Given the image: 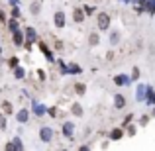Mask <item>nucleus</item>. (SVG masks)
I'll return each instance as SVG.
<instances>
[{"instance_id": "4be33fe9", "label": "nucleus", "mask_w": 155, "mask_h": 151, "mask_svg": "<svg viewBox=\"0 0 155 151\" xmlns=\"http://www.w3.org/2000/svg\"><path fill=\"white\" fill-rule=\"evenodd\" d=\"M88 43H91L92 47H96V45L100 43V38H98L96 34H91V38H88Z\"/></svg>"}, {"instance_id": "ddd939ff", "label": "nucleus", "mask_w": 155, "mask_h": 151, "mask_svg": "<svg viewBox=\"0 0 155 151\" xmlns=\"http://www.w3.org/2000/svg\"><path fill=\"white\" fill-rule=\"evenodd\" d=\"M126 106V98L122 94H114V108L116 110H122Z\"/></svg>"}, {"instance_id": "5701e85b", "label": "nucleus", "mask_w": 155, "mask_h": 151, "mask_svg": "<svg viewBox=\"0 0 155 151\" xmlns=\"http://www.w3.org/2000/svg\"><path fill=\"white\" fill-rule=\"evenodd\" d=\"M118 41H120V34H118V31H112V34H110V45H116Z\"/></svg>"}, {"instance_id": "2eb2a0df", "label": "nucleus", "mask_w": 155, "mask_h": 151, "mask_svg": "<svg viewBox=\"0 0 155 151\" xmlns=\"http://www.w3.org/2000/svg\"><path fill=\"white\" fill-rule=\"evenodd\" d=\"M30 10H31V14H34V16H38L39 10H41V0H35V2H31Z\"/></svg>"}, {"instance_id": "6e6552de", "label": "nucleus", "mask_w": 155, "mask_h": 151, "mask_svg": "<svg viewBox=\"0 0 155 151\" xmlns=\"http://www.w3.org/2000/svg\"><path fill=\"white\" fill-rule=\"evenodd\" d=\"M61 132H63L65 137H69V140H73V132H75V124L73 122H65L63 128H61Z\"/></svg>"}, {"instance_id": "0eeeda50", "label": "nucleus", "mask_w": 155, "mask_h": 151, "mask_svg": "<svg viewBox=\"0 0 155 151\" xmlns=\"http://www.w3.org/2000/svg\"><path fill=\"white\" fill-rule=\"evenodd\" d=\"M16 120H18L20 124H26V122L30 120V110L28 108H20L18 112H16Z\"/></svg>"}, {"instance_id": "c85d7f7f", "label": "nucleus", "mask_w": 155, "mask_h": 151, "mask_svg": "<svg viewBox=\"0 0 155 151\" xmlns=\"http://www.w3.org/2000/svg\"><path fill=\"white\" fill-rule=\"evenodd\" d=\"M12 143H14V147H16V149H24V143L18 140V137H14V140H12Z\"/></svg>"}, {"instance_id": "412c9836", "label": "nucleus", "mask_w": 155, "mask_h": 151, "mask_svg": "<svg viewBox=\"0 0 155 151\" xmlns=\"http://www.w3.org/2000/svg\"><path fill=\"white\" fill-rule=\"evenodd\" d=\"M14 77H16V79H24V77H26L24 67H16V69H14Z\"/></svg>"}, {"instance_id": "4468645a", "label": "nucleus", "mask_w": 155, "mask_h": 151, "mask_svg": "<svg viewBox=\"0 0 155 151\" xmlns=\"http://www.w3.org/2000/svg\"><path fill=\"white\" fill-rule=\"evenodd\" d=\"M2 112L6 114V116H10V114H14V106H12V102L10 100H2Z\"/></svg>"}, {"instance_id": "58836bf2", "label": "nucleus", "mask_w": 155, "mask_h": 151, "mask_svg": "<svg viewBox=\"0 0 155 151\" xmlns=\"http://www.w3.org/2000/svg\"><path fill=\"white\" fill-rule=\"evenodd\" d=\"M122 2H128V4H130V0H122Z\"/></svg>"}, {"instance_id": "72a5a7b5", "label": "nucleus", "mask_w": 155, "mask_h": 151, "mask_svg": "<svg viewBox=\"0 0 155 151\" xmlns=\"http://www.w3.org/2000/svg\"><path fill=\"white\" fill-rule=\"evenodd\" d=\"M0 22L6 24V12H4V10H0Z\"/></svg>"}, {"instance_id": "7ed1b4c3", "label": "nucleus", "mask_w": 155, "mask_h": 151, "mask_svg": "<svg viewBox=\"0 0 155 151\" xmlns=\"http://www.w3.org/2000/svg\"><path fill=\"white\" fill-rule=\"evenodd\" d=\"M39 141H43V143H51L53 141V130L49 126H43L39 130Z\"/></svg>"}, {"instance_id": "c756f323", "label": "nucleus", "mask_w": 155, "mask_h": 151, "mask_svg": "<svg viewBox=\"0 0 155 151\" xmlns=\"http://www.w3.org/2000/svg\"><path fill=\"white\" fill-rule=\"evenodd\" d=\"M47 114H49V116H53V118H55V116H59V112H57V108H55V106L47 108Z\"/></svg>"}, {"instance_id": "20e7f679", "label": "nucleus", "mask_w": 155, "mask_h": 151, "mask_svg": "<svg viewBox=\"0 0 155 151\" xmlns=\"http://www.w3.org/2000/svg\"><path fill=\"white\" fill-rule=\"evenodd\" d=\"M53 24H55V28H59V30H63L65 24H67V18H65V14L61 10H57L55 14H53Z\"/></svg>"}, {"instance_id": "c9c22d12", "label": "nucleus", "mask_w": 155, "mask_h": 151, "mask_svg": "<svg viewBox=\"0 0 155 151\" xmlns=\"http://www.w3.org/2000/svg\"><path fill=\"white\" fill-rule=\"evenodd\" d=\"M84 12H87V14H92V12H94V8H92V6H84Z\"/></svg>"}, {"instance_id": "2f4dec72", "label": "nucleus", "mask_w": 155, "mask_h": 151, "mask_svg": "<svg viewBox=\"0 0 155 151\" xmlns=\"http://www.w3.org/2000/svg\"><path fill=\"white\" fill-rule=\"evenodd\" d=\"M147 122H149V116H147V114H143V116L140 118V124H141V126H145Z\"/></svg>"}, {"instance_id": "dca6fc26", "label": "nucleus", "mask_w": 155, "mask_h": 151, "mask_svg": "<svg viewBox=\"0 0 155 151\" xmlns=\"http://www.w3.org/2000/svg\"><path fill=\"white\" fill-rule=\"evenodd\" d=\"M8 30L10 31H16V30H20V24H18V18H12V20H8Z\"/></svg>"}, {"instance_id": "a211bd4d", "label": "nucleus", "mask_w": 155, "mask_h": 151, "mask_svg": "<svg viewBox=\"0 0 155 151\" xmlns=\"http://www.w3.org/2000/svg\"><path fill=\"white\" fill-rule=\"evenodd\" d=\"M145 12H149V14H155V0H147V4H145Z\"/></svg>"}, {"instance_id": "9b49d317", "label": "nucleus", "mask_w": 155, "mask_h": 151, "mask_svg": "<svg viewBox=\"0 0 155 151\" xmlns=\"http://www.w3.org/2000/svg\"><path fill=\"white\" fill-rule=\"evenodd\" d=\"M84 16H87V12H84V8H75V12H73V20H75L77 24H81L84 20Z\"/></svg>"}, {"instance_id": "aec40b11", "label": "nucleus", "mask_w": 155, "mask_h": 151, "mask_svg": "<svg viewBox=\"0 0 155 151\" xmlns=\"http://www.w3.org/2000/svg\"><path fill=\"white\" fill-rule=\"evenodd\" d=\"M71 112L75 114V116H83V106H81V104H73L71 106Z\"/></svg>"}, {"instance_id": "393cba45", "label": "nucleus", "mask_w": 155, "mask_h": 151, "mask_svg": "<svg viewBox=\"0 0 155 151\" xmlns=\"http://www.w3.org/2000/svg\"><path fill=\"white\" fill-rule=\"evenodd\" d=\"M8 128V122H6V114H4V112H0V130H2V132H4V130H6Z\"/></svg>"}, {"instance_id": "f03ea898", "label": "nucleus", "mask_w": 155, "mask_h": 151, "mask_svg": "<svg viewBox=\"0 0 155 151\" xmlns=\"http://www.w3.org/2000/svg\"><path fill=\"white\" fill-rule=\"evenodd\" d=\"M96 26H98V30L106 31L110 28V14H106V12H98L96 14Z\"/></svg>"}, {"instance_id": "b1692460", "label": "nucleus", "mask_w": 155, "mask_h": 151, "mask_svg": "<svg viewBox=\"0 0 155 151\" xmlns=\"http://www.w3.org/2000/svg\"><path fill=\"white\" fill-rule=\"evenodd\" d=\"M69 73H73V75H79V73H83V69H81L79 65L71 63V65H69Z\"/></svg>"}, {"instance_id": "6ab92c4d", "label": "nucleus", "mask_w": 155, "mask_h": 151, "mask_svg": "<svg viewBox=\"0 0 155 151\" xmlns=\"http://www.w3.org/2000/svg\"><path fill=\"white\" fill-rule=\"evenodd\" d=\"M75 92H77V94H81V96H83L84 92H87V84H83V83L75 84Z\"/></svg>"}, {"instance_id": "a878e982", "label": "nucleus", "mask_w": 155, "mask_h": 151, "mask_svg": "<svg viewBox=\"0 0 155 151\" xmlns=\"http://www.w3.org/2000/svg\"><path fill=\"white\" fill-rule=\"evenodd\" d=\"M8 65H10V67L12 69H16V67H20V59H18V57H10V59H8Z\"/></svg>"}, {"instance_id": "4c0bfd02", "label": "nucleus", "mask_w": 155, "mask_h": 151, "mask_svg": "<svg viewBox=\"0 0 155 151\" xmlns=\"http://www.w3.org/2000/svg\"><path fill=\"white\" fill-rule=\"evenodd\" d=\"M10 4L12 6H18V0H10Z\"/></svg>"}, {"instance_id": "f3484780", "label": "nucleus", "mask_w": 155, "mask_h": 151, "mask_svg": "<svg viewBox=\"0 0 155 151\" xmlns=\"http://www.w3.org/2000/svg\"><path fill=\"white\" fill-rule=\"evenodd\" d=\"M45 112H47L45 106H41V104H35V106H34V114H35V116H43Z\"/></svg>"}, {"instance_id": "7c9ffc66", "label": "nucleus", "mask_w": 155, "mask_h": 151, "mask_svg": "<svg viewBox=\"0 0 155 151\" xmlns=\"http://www.w3.org/2000/svg\"><path fill=\"white\" fill-rule=\"evenodd\" d=\"M126 130H128V133H130V136H136V126L128 124V126H126Z\"/></svg>"}, {"instance_id": "473e14b6", "label": "nucleus", "mask_w": 155, "mask_h": 151, "mask_svg": "<svg viewBox=\"0 0 155 151\" xmlns=\"http://www.w3.org/2000/svg\"><path fill=\"white\" fill-rule=\"evenodd\" d=\"M132 120H134V116H132V114H128V116L124 118V128H126V126H128V124H130Z\"/></svg>"}, {"instance_id": "9d476101", "label": "nucleus", "mask_w": 155, "mask_h": 151, "mask_svg": "<svg viewBox=\"0 0 155 151\" xmlns=\"http://www.w3.org/2000/svg\"><path fill=\"white\" fill-rule=\"evenodd\" d=\"M147 88L149 87H145V84H140V87H137V90H136V100L137 102H141L143 98H147Z\"/></svg>"}, {"instance_id": "ea45409f", "label": "nucleus", "mask_w": 155, "mask_h": 151, "mask_svg": "<svg viewBox=\"0 0 155 151\" xmlns=\"http://www.w3.org/2000/svg\"><path fill=\"white\" fill-rule=\"evenodd\" d=\"M0 51H2V47H0Z\"/></svg>"}, {"instance_id": "f257e3e1", "label": "nucleus", "mask_w": 155, "mask_h": 151, "mask_svg": "<svg viewBox=\"0 0 155 151\" xmlns=\"http://www.w3.org/2000/svg\"><path fill=\"white\" fill-rule=\"evenodd\" d=\"M24 34H26V43H24V47H26L28 51H31L34 41H38V34H35L34 28H24Z\"/></svg>"}, {"instance_id": "f8f14e48", "label": "nucleus", "mask_w": 155, "mask_h": 151, "mask_svg": "<svg viewBox=\"0 0 155 151\" xmlns=\"http://www.w3.org/2000/svg\"><path fill=\"white\" fill-rule=\"evenodd\" d=\"M122 137H124V130L122 128H114L112 132H110V140L112 141H120Z\"/></svg>"}, {"instance_id": "cd10ccee", "label": "nucleus", "mask_w": 155, "mask_h": 151, "mask_svg": "<svg viewBox=\"0 0 155 151\" xmlns=\"http://www.w3.org/2000/svg\"><path fill=\"white\" fill-rule=\"evenodd\" d=\"M137 79H140V69L134 67L132 69V80H137Z\"/></svg>"}, {"instance_id": "f704fd0d", "label": "nucleus", "mask_w": 155, "mask_h": 151, "mask_svg": "<svg viewBox=\"0 0 155 151\" xmlns=\"http://www.w3.org/2000/svg\"><path fill=\"white\" fill-rule=\"evenodd\" d=\"M38 77H39V80H45V73H43L41 69H39V71H38Z\"/></svg>"}, {"instance_id": "39448f33", "label": "nucleus", "mask_w": 155, "mask_h": 151, "mask_svg": "<svg viewBox=\"0 0 155 151\" xmlns=\"http://www.w3.org/2000/svg\"><path fill=\"white\" fill-rule=\"evenodd\" d=\"M24 38H26V34H24V30H16V31H12V41H14V45H18V47H22L24 43Z\"/></svg>"}, {"instance_id": "e433bc0d", "label": "nucleus", "mask_w": 155, "mask_h": 151, "mask_svg": "<svg viewBox=\"0 0 155 151\" xmlns=\"http://www.w3.org/2000/svg\"><path fill=\"white\" fill-rule=\"evenodd\" d=\"M6 149H8V151H12V149H16V147H14V143L10 141V143H6Z\"/></svg>"}, {"instance_id": "bb28decb", "label": "nucleus", "mask_w": 155, "mask_h": 151, "mask_svg": "<svg viewBox=\"0 0 155 151\" xmlns=\"http://www.w3.org/2000/svg\"><path fill=\"white\" fill-rule=\"evenodd\" d=\"M20 14H22V12H20V8H18V6L12 8V14H10L12 18H18V20H20Z\"/></svg>"}, {"instance_id": "423d86ee", "label": "nucleus", "mask_w": 155, "mask_h": 151, "mask_svg": "<svg viewBox=\"0 0 155 151\" xmlns=\"http://www.w3.org/2000/svg\"><path fill=\"white\" fill-rule=\"evenodd\" d=\"M38 47H39V51H41L43 55H45V59L49 61V63H57V61H55V57H53V53H51V49H49V47H47L43 41H39V43H38Z\"/></svg>"}, {"instance_id": "1a4fd4ad", "label": "nucleus", "mask_w": 155, "mask_h": 151, "mask_svg": "<svg viewBox=\"0 0 155 151\" xmlns=\"http://www.w3.org/2000/svg\"><path fill=\"white\" fill-rule=\"evenodd\" d=\"M130 83H132V77H128V75H116L114 77V84H118V87H126Z\"/></svg>"}]
</instances>
